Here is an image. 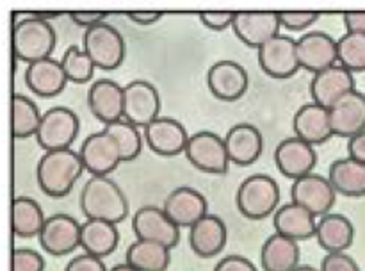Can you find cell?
<instances>
[{"mask_svg": "<svg viewBox=\"0 0 365 271\" xmlns=\"http://www.w3.org/2000/svg\"><path fill=\"white\" fill-rule=\"evenodd\" d=\"M298 59L299 66L312 75L339 64L337 39L321 31L305 32L298 39Z\"/></svg>", "mask_w": 365, "mask_h": 271, "instance_id": "cell-17", "label": "cell"}, {"mask_svg": "<svg viewBox=\"0 0 365 271\" xmlns=\"http://www.w3.org/2000/svg\"><path fill=\"white\" fill-rule=\"evenodd\" d=\"M274 164L285 178H292V182L298 180L314 173L317 164L316 146L296 136L282 139L274 148Z\"/></svg>", "mask_w": 365, "mask_h": 271, "instance_id": "cell-16", "label": "cell"}, {"mask_svg": "<svg viewBox=\"0 0 365 271\" xmlns=\"http://www.w3.org/2000/svg\"><path fill=\"white\" fill-rule=\"evenodd\" d=\"M107 16H109V13H100V11H73V13H70V20L78 27H84L86 31L103 24Z\"/></svg>", "mask_w": 365, "mask_h": 271, "instance_id": "cell-44", "label": "cell"}, {"mask_svg": "<svg viewBox=\"0 0 365 271\" xmlns=\"http://www.w3.org/2000/svg\"><path fill=\"white\" fill-rule=\"evenodd\" d=\"M228 241V228L225 221L216 214H207L205 218L189 228V245L195 255L202 259H212L220 255Z\"/></svg>", "mask_w": 365, "mask_h": 271, "instance_id": "cell-24", "label": "cell"}, {"mask_svg": "<svg viewBox=\"0 0 365 271\" xmlns=\"http://www.w3.org/2000/svg\"><path fill=\"white\" fill-rule=\"evenodd\" d=\"M163 209L178 227L191 228L209 214V203L198 189L182 185L166 196Z\"/></svg>", "mask_w": 365, "mask_h": 271, "instance_id": "cell-22", "label": "cell"}, {"mask_svg": "<svg viewBox=\"0 0 365 271\" xmlns=\"http://www.w3.org/2000/svg\"><path fill=\"white\" fill-rule=\"evenodd\" d=\"M25 84L34 95L43 96V98H52V96L61 95L64 91L68 77L64 73L61 61L48 57V59L27 64Z\"/></svg>", "mask_w": 365, "mask_h": 271, "instance_id": "cell-27", "label": "cell"}, {"mask_svg": "<svg viewBox=\"0 0 365 271\" xmlns=\"http://www.w3.org/2000/svg\"><path fill=\"white\" fill-rule=\"evenodd\" d=\"M84 170L95 177H109L121 163V152L116 139L106 131L93 132L82 141L78 150Z\"/></svg>", "mask_w": 365, "mask_h": 271, "instance_id": "cell-9", "label": "cell"}, {"mask_svg": "<svg viewBox=\"0 0 365 271\" xmlns=\"http://www.w3.org/2000/svg\"><path fill=\"white\" fill-rule=\"evenodd\" d=\"M364 95H365V91H364Z\"/></svg>", "mask_w": 365, "mask_h": 271, "instance_id": "cell-50", "label": "cell"}, {"mask_svg": "<svg viewBox=\"0 0 365 271\" xmlns=\"http://www.w3.org/2000/svg\"><path fill=\"white\" fill-rule=\"evenodd\" d=\"M316 239L327 253H344L355 241V227L344 214L328 213L317 220Z\"/></svg>", "mask_w": 365, "mask_h": 271, "instance_id": "cell-28", "label": "cell"}, {"mask_svg": "<svg viewBox=\"0 0 365 271\" xmlns=\"http://www.w3.org/2000/svg\"><path fill=\"white\" fill-rule=\"evenodd\" d=\"M143 136L148 148L163 157H175L178 153H184L191 138L180 121L168 116L157 118L148 127L143 128Z\"/></svg>", "mask_w": 365, "mask_h": 271, "instance_id": "cell-18", "label": "cell"}, {"mask_svg": "<svg viewBox=\"0 0 365 271\" xmlns=\"http://www.w3.org/2000/svg\"><path fill=\"white\" fill-rule=\"evenodd\" d=\"M50 16L53 14L32 13L13 25L11 45L18 61L32 64L52 57L57 45V34L48 21Z\"/></svg>", "mask_w": 365, "mask_h": 271, "instance_id": "cell-2", "label": "cell"}, {"mask_svg": "<svg viewBox=\"0 0 365 271\" xmlns=\"http://www.w3.org/2000/svg\"><path fill=\"white\" fill-rule=\"evenodd\" d=\"M280 185L271 175L255 173L241 182L235 195L239 213L248 220H264L280 207Z\"/></svg>", "mask_w": 365, "mask_h": 271, "instance_id": "cell-4", "label": "cell"}, {"mask_svg": "<svg viewBox=\"0 0 365 271\" xmlns=\"http://www.w3.org/2000/svg\"><path fill=\"white\" fill-rule=\"evenodd\" d=\"M225 143H227L232 164H237V166H252L262 155V132L252 123L234 125L225 136Z\"/></svg>", "mask_w": 365, "mask_h": 271, "instance_id": "cell-25", "label": "cell"}, {"mask_svg": "<svg viewBox=\"0 0 365 271\" xmlns=\"http://www.w3.org/2000/svg\"><path fill=\"white\" fill-rule=\"evenodd\" d=\"M346 32L353 34H365V11H348L342 16Z\"/></svg>", "mask_w": 365, "mask_h": 271, "instance_id": "cell-45", "label": "cell"}, {"mask_svg": "<svg viewBox=\"0 0 365 271\" xmlns=\"http://www.w3.org/2000/svg\"><path fill=\"white\" fill-rule=\"evenodd\" d=\"M321 271H360L356 260L348 253H327L321 260Z\"/></svg>", "mask_w": 365, "mask_h": 271, "instance_id": "cell-41", "label": "cell"}, {"mask_svg": "<svg viewBox=\"0 0 365 271\" xmlns=\"http://www.w3.org/2000/svg\"><path fill=\"white\" fill-rule=\"evenodd\" d=\"M317 220L319 218L314 216L309 209L294 202H289L278 207L277 213L273 214V227L277 234L299 242L316 237Z\"/></svg>", "mask_w": 365, "mask_h": 271, "instance_id": "cell-26", "label": "cell"}, {"mask_svg": "<svg viewBox=\"0 0 365 271\" xmlns=\"http://www.w3.org/2000/svg\"><path fill=\"white\" fill-rule=\"evenodd\" d=\"M64 271H109L103 264V259H98L89 253H81L75 255L70 262L66 264Z\"/></svg>", "mask_w": 365, "mask_h": 271, "instance_id": "cell-42", "label": "cell"}, {"mask_svg": "<svg viewBox=\"0 0 365 271\" xmlns=\"http://www.w3.org/2000/svg\"><path fill=\"white\" fill-rule=\"evenodd\" d=\"M214 271H259L255 264L242 255H227L216 264Z\"/></svg>", "mask_w": 365, "mask_h": 271, "instance_id": "cell-43", "label": "cell"}, {"mask_svg": "<svg viewBox=\"0 0 365 271\" xmlns=\"http://www.w3.org/2000/svg\"><path fill=\"white\" fill-rule=\"evenodd\" d=\"M46 262L32 248H14L11 255V271H45Z\"/></svg>", "mask_w": 365, "mask_h": 271, "instance_id": "cell-38", "label": "cell"}, {"mask_svg": "<svg viewBox=\"0 0 365 271\" xmlns=\"http://www.w3.org/2000/svg\"><path fill=\"white\" fill-rule=\"evenodd\" d=\"M348 157L365 164V131L348 139Z\"/></svg>", "mask_w": 365, "mask_h": 271, "instance_id": "cell-46", "label": "cell"}, {"mask_svg": "<svg viewBox=\"0 0 365 271\" xmlns=\"http://www.w3.org/2000/svg\"><path fill=\"white\" fill-rule=\"evenodd\" d=\"M356 89L355 86V73L346 70L341 64L327 68L319 71L310 81V96L312 102L330 109L335 102L348 95L349 91Z\"/></svg>", "mask_w": 365, "mask_h": 271, "instance_id": "cell-20", "label": "cell"}, {"mask_svg": "<svg viewBox=\"0 0 365 271\" xmlns=\"http://www.w3.org/2000/svg\"><path fill=\"white\" fill-rule=\"evenodd\" d=\"M184 153L196 170L209 175L228 173V168L232 164L225 138L210 131L191 134Z\"/></svg>", "mask_w": 365, "mask_h": 271, "instance_id": "cell-6", "label": "cell"}, {"mask_svg": "<svg viewBox=\"0 0 365 271\" xmlns=\"http://www.w3.org/2000/svg\"><path fill=\"white\" fill-rule=\"evenodd\" d=\"M123 120L138 125L139 128H145L157 118H160V95L159 89L152 82L135 78L123 86Z\"/></svg>", "mask_w": 365, "mask_h": 271, "instance_id": "cell-10", "label": "cell"}, {"mask_svg": "<svg viewBox=\"0 0 365 271\" xmlns=\"http://www.w3.org/2000/svg\"><path fill=\"white\" fill-rule=\"evenodd\" d=\"M82 48L91 57L96 68L107 71L120 68L125 61V52H127L121 32L107 21L84 32Z\"/></svg>", "mask_w": 365, "mask_h": 271, "instance_id": "cell-5", "label": "cell"}, {"mask_svg": "<svg viewBox=\"0 0 365 271\" xmlns=\"http://www.w3.org/2000/svg\"><path fill=\"white\" fill-rule=\"evenodd\" d=\"M278 16H280V24L284 29L291 32H303L316 24L319 13H314V11H280Z\"/></svg>", "mask_w": 365, "mask_h": 271, "instance_id": "cell-39", "label": "cell"}, {"mask_svg": "<svg viewBox=\"0 0 365 271\" xmlns=\"http://www.w3.org/2000/svg\"><path fill=\"white\" fill-rule=\"evenodd\" d=\"M120 245L118 225L102 220H86L81 228V248L98 259L110 255Z\"/></svg>", "mask_w": 365, "mask_h": 271, "instance_id": "cell-30", "label": "cell"}, {"mask_svg": "<svg viewBox=\"0 0 365 271\" xmlns=\"http://www.w3.org/2000/svg\"><path fill=\"white\" fill-rule=\"evenodd\" d=\"M61 64H63V70L66 73L68 82H73V84H86V82L91 81L95 77V63H93L91 57L84 52V48H78V46H68L64 50L63 57H61Z\"/></svg>", "mask_w": 365, "mask_h": 271, "instance_id": "cell-37", "label": "cell"}, {"mask_svg": "<svg viewBox=\"0 0 365 271\" xmlns=\"http://www.w3.org/2000/svg\"><path fill=\"white\" fill-rule=\"evenodd\" d=\"M234 16L235 13H230V11H202L198 14L200 21L214 32H223L228 27H232Z\"/></svg>", "mask_w": 365, "mask_h": 271, "instance_id": "cell-40", "label": "cell"}, {"mask_svg": "<svg viewBox=\"0 0 365 271\" xmlns=\"http://www.w3.org/2000/svg\"><path fill=\"white\" fill-rule=\"evenodd\" d=\"M294 271H321V270H317V267L314 266H303V264H299Z\"/></svg>", "mask_w": 365, "mask_h": 271, "instance_id": "cell-49", "label": "cell"}, {"mask_svg": "<svg viewBox=\"0 0 365 271\" xmlns=\"http://www.w3.org/2000/svg\"><path fill=\"white\" fill-rule=\"evenodd\" d=\"M81 131L78 116L70 107L57 106L43 113L36 141L45 152L71 148Z\"/></svg>", "mask_w": 365, "mask_h": 271, "instance_id": "cell-7", "label": "cell"}, {"mask_svg": "<svg viewBox=\"0 0 365 271\" xmlns=\"http://www.w3.org/2000/svg\"><path fill=\"white\" fill-rule=\"evenodd\" d=\"M292 128H294L296 138L310 143L312 146H319L334 138L330 111L316 102L305 103L296 111L292 118Z\"/></svg>", "mask_w": 365, "mask_h": 271, "instance_id": "cell-23", "label": "cell"}, {"mask_svg": "<svg viewBox=\"0 0 365 271\" xmlns=\"http://www.w3.org/2000/svg\"><path fill=\"white\" fill-rule=\"evenodd\" d=\"M88 107L93 116L103 125L123 120L125 91L123 86L110 78H98L88 91Z\"/></svg>", "mask_w": 365, "mask_h": 271, "instance_id": "cell-19", "label": "cell"}, {"mask_svg": "<svg viewBox=\"0 0 365 271\" xmlns=\"http://www.w3.org/2000/svg\"><path fill=\"white\" fill-rule=\"evenodd\" d=\"M280 16L273 11H237L232 24L239 41L257 50L280 36Z\"/></svg>", "mask_w": 365, "mask_h": 271, "instance_id": "cell-11", "label": "cell"}, {"mask_svg": "<svg viewBox=\"0 0 365 271\" xmlns=\"http://www.w3.org/2000/svg\"><path fill=\"white\" fill-rule=\"evenodd\" d=\"M248 86V71L237 61H217L207 71V88L221 102H237L246 95Z\"/></svg>", "mask_w": 365, "mask_h": 271, "instance_id": "cell-13", "label": "cell"}, {"mask_svg": "<svg viewBox=\"0 0 365 271\" xmlns=\"http://www.w3.org/2000/svg\"><path fill=\"white\" fill-rule=\"evenodd\" d=\"M330 123L334 136L351 139L365 131V95L353 89L330 107Z\"/></svg>", "mask_w": 365, "mask_h": 271, "instance_id": "cell-21", "label": "cell"}, {"mask_svg": "<svg viewBox=\"0 0 365 271\" xmlns=\"http://www.w3.org/2000/svg\"><path fill=\"white\" fill-rule=\"evenodd\" d=\"M259 64L271 78H289L299 70L298 39L280 34L257 50Z\"/></svg>", "mask_w": 365, "mask_h": 271, "instance_id": "cell-12", "label": "cell"}, {"mask_svg": "<svg viewBox=\"0 0 365 271\" xmlns=\"http://www.w3.org/2000/svg\"><path fill=\"white\" fill-rule=\"evenodd\" d=\"M84 164L81 155L75 150H52L45 152L38 160L36 166V178L38 185L46 196L52 198H63L70 195L75 182L81 178Z\"/></svg>", "mask_w": 365, "mask_h": 271, "instance_id": "cell-3", "label": "cell"}, {"mask_svg": "<svg viewBox=\"0 0 365 271\" xmlns=\"http://www.w3.org/2000/svg\"><path fill=\"white\" fill-rule=\"evenodd\" d=\"M132 230L135 239L159 242L170 250L180 242V227L157 205L139 207L132 216Z\"/></svg>", "mask_w": 365, "mask_h": 271, "instance_id": "cell-8", "label": "cell"}, {"mask_svg": "<svg viewBox=\"0 0 365 271\" xmlns=\"http://www.w3.org/2000/svg\"><path fill=\"white\" fill-rule=\"evenodd\" d=\"M103 131L109 132L116 139L123 163H132V160H135L141 155L145 136H143V128H139L138 125L130 123L127 120H120L106 125Z\"/></svg>", "mask_w": 365, "mask_h": 271, "instance_id": "cell-35", "label": "cell"}, {"mask_svg": "<svg viewBox=\"0 0 365 271\" xmlns=\"http://www.w3.org/2000/svg\"><path fill=\"white\" fill-rule=\"evenodd\" d=\"M164 14L159 11H130L127 13V18L134 21L135 25H153L163 18Z\"/></svg>", "mask_w": 365, "mask_h": 271, "instance_id": "cell-47", "label": "cell"}, {"mask_svg": "<svg viewBox=\"0 0 365 271\" xmlns=\"http://www.w3.org/2000/svg\"><path fill=\"white\" fill-rule=\"evenodd\" d=\"M109 271H138V270H135V267H132L130 264L125 262V264H116V266L110 267Z\"/></svg>", "mask_w": 365, "mask_h": 271, "instance_id": "cell-48", "label": "cell"}, {"mask_svg": "<svg viewBox=\"0 0 365 271\" xmlns=\"http://www.w3.org/2000/svg\"><path fill=\"white\" fill-rule=\"evenodd\" d=\"M328 178L337 195L349 198L365 196V164L360 160L351 157L335 159L328 170Z\"/></svg>", "mask_w": 365, "mask_h": 271, "instance_id": "cell-31", "label": "cell"}, {"mask_svg": "<svg viewBox=\"0 0 365 271\" xmlns=\"http://www.w3.org/2000/svg\"><path fill=\"white\" fill-rule=\"evenodd\" d=\"M46 216L43 207L31 196H16L11 202V230L21 239L38 237Z\"/></svg>", "mask_w": 365, "mask_h": 271, "instance_id": "cell-32", "label": "cell"}, {"mask_svg": "<svg viewBox=\"0 0 365 271\" xmlns=\"http://www.w3.org/2000/svg\"><path fill=\"white\" fill-rule=\"evenodd\" d=\"M339 64L351 73L365 71V34L346 32L337 39Z\"/></svg>", "mask_w": 365, "mask_h": 271, "instance_id": "cell-36", "label": "cell"}, {"mask_svg": "<svg viewBox=\"0 0 365 271\" xmlns=\"http://www.w3.org/2000/svg\"><path fill=\"white\" fill-rule=\"evenodd\" d=\"M86 220L121 223L128 216V200L123 189L109 177H89L78 196Z\"/></svg>", "mask_w": 365, "mask_h": 271, "instance_id": "cell-1", "label": "cell"}, {"mask_svg": "<svg viewBox=\"0 0 365 271\" xmlns=\"http://www.w3.org/2000/svg\"><path fill=\"white\" fill-rule=\"evenodd\" d=\"M81 228L82 223L70 214H53L46 218L43 230L39 232V245L53 257L68 255L81 246Z\"/></svg>", "mask_w": 365, "mask_h": 271, "instance_id": "cell-14", "label": "cell"}, {"mask_svg": "<svg viewBox=\"0 0 365 271\" xmlns=\"http://www.w3.org/2000/svg\"><path fill=\"white\" fill-rule=\"evenodd\" d=\"M41 111L29 96L13 95L11 96V134L16 139L31 138L38 134L41 125Z\"/></svg>", "mask_w": 365, "mask_h": 271, "instance_id": "cell-34", "label": "cell"}, {"mask_svg": "<svg viewBox=\"0 0 365 271\" xmlns=\"http://www.w3.org/2000/svg\"><path fill=\"white\" fill-rule=\"evenodd\" d=\"M299 242L274 232L264 241L260 250V264L264 271H294L299 266Z\"/></svg>", "mask_w": 365, "mask_h": 271, "instance_id": "cell-29", "label": "cell"}, {"mask_svg": "<svg viewBox=\"0 0 365 271\" xmlns=\"http://www.w3.org/2000/svg\"><path fill=\"white\" fill-rule=\"evenodd\" d=\"M337 191L331 185L330 178L319 173H310L292 182L291 202L305 207L316 218H323L334 207Z\"/></svg>", "mask_w": 365, "mask_h": 271, "instance_id": "cell-15", "label": "cell"}, {"mask_svg": "<svg viewBox=\"0 0 365 271\" xmlns=\"http://www.w3.org/2000/svg\"><path fill=\"white\" fill-rule=\"evenodd\" d=\"M125 259L138 271H168L171 264V250L159 242L135 239L128 246Z\"/></svg>", "mask_w": 365, "mask_h": 271, "instance_id": "cell-33", "label": "cell"}]
</instances>
